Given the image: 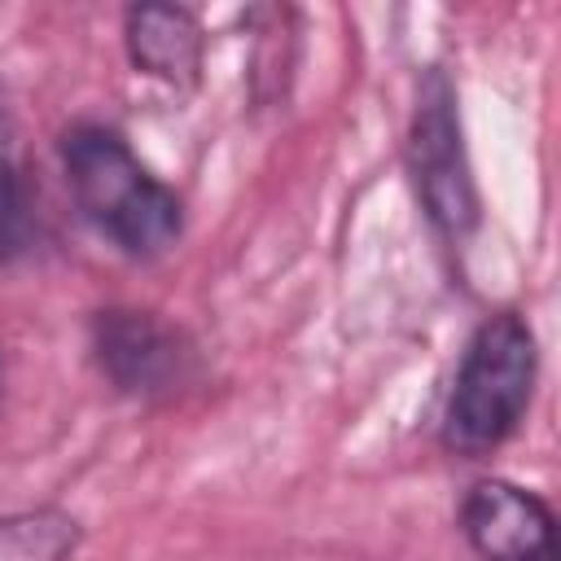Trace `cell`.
I'll list each match as a JSON object with an SVG mask.
<instances>
[{
    "mask_svg": "<svg viewBox=\"0 0 561 561\" xmlns=\"http://www.w3.org/2000/svg\"><path fill=\"white\" fill-rule=\"evenodd\" d=\"M61 171L83 219L127 259H158L184 232V206L105 123L61 131Z\"/></svg>",
    "mask_w": 561,
    "mask_h": 561,
    "instance_id": "1",
    "label": "cell"
},
{
    "mask_svg": "<svg viewBox=\"0 0 561 561\" xmlns=\"http://www.w3.org/2000/svg\"><path fill=\"white\" fill-rule=\"evenodd\" d=\"M539 346L530 324L517 311H500L478 324L469 337L447 408H443V447L465 460H482L500 451L535 394Z\"/></svg>",
    "mask_w": 561,
    "mask_h": 561,
    "instance_id": "2",
    "label": "cell"
},
{
    "mask_svg": "<svg viewBox=\"0 0 561 561\" xmlns=\"http://www.w3.org/2000/svg\"><path fill=\"white\" fill-rule=\"evenodd\" d=\"M408 171L430 224L447 241H465L478 228V184L465 153L456 83L438 66H430L416 83V105L408 123Z\"/></svg>",
    "mask_w": 561,
    "mask_h": 561,
    "instance_id": "3",
    "label": "cell"
},
{
    "mask_svg": "<svg viewBox=\"0 0 561 561\" xmlns=\"http://www.w3.org/2000/svg\"><path fill=\"white\" fill-rule=\"evenodd\" d=\"M92 359L127 399H171L197 381V346L184 329L140 307H105L92 316Z\"/></svg>",
    "mask_w": 561,
    "mask_h": 561,
    "instance_id": "4",
    "label": "cell"
},
{
    "mask_svg": "<svg viewBox=\"0 0 561 561\" xmlns=\"http://www.w3.org/2000/svg\"><path fill=\"white\" fill-rule=\"evenodd\" d=\"M460 535L482 561H561L552 508L504 478H482L465 491Z\"/></svg>",
    "mask_w": 561,
    "mask_h": 561,
    "instance_id": "5",
    "label": "cell"
},
{
    "mask_svg": "<svg viewBox=\"0 0 561 561\" xmlns=\"http://www.w3.org/2000/svg\"><path fill=\"white\" fill-rule=\"evenodd\" d=\"M127 57L140 75H153L171 88H193L202 79L206 35L202 22L180 4H136L127 9Z\"/></svg>",
    "mask_w": 561,
    "mask_h": 561,
    "instance_id": "6",
    "label": "cell"
},
{
    "mask_svg": "<svg viewBox=\"0 0 561 561\" xmlns=\"http://www.w3.org/2000/svg\"><path fill=\"white\" fill-rule=\"evenodd\" d=\"M79 522L61 508H31L0 517V561H70Z\"/></svg>",
    "mask_w": 561,
    "mask_h": 561,
    "instance_id": "7",
    "label": "cell"
},
{
    "mask_svg": "<svg viewBox=\"0 0 561 561\" xmlns=\"http://www.w3.org/2000/svg\"><path fill=\"white\" fill-rule=\"evenodd\" d=\"M31 245H35V202L18 167L0 153V263L26 254Z\"/></svg>",
    "mask_w": 561,
    "mask_h": 561,
    "instance_id": "8",
    "label": "cell"
},
{
    "mask_svg": "<svg viewBox=\"0 0 561 561\" xmlns=\"http://www.w3.org/2000/svg\"><path fill=\"white\" fill-rule=\"evenodd\" d=\"M0 136H4V101H0Z\"/></svg>",
    "mask_w": 561,
    "mask_h": 561,
    "instance_id": "9",
    "label": "cell"
}]
</instances>
